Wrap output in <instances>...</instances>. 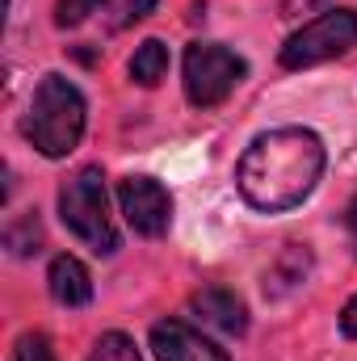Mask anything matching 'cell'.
<instances>
[{"label":"cell","mask_w":357,"mask_h":361,"mask_svg":"<svg viewBox=\"0 0 357 361\" xmlns=\"http://www.w3.org/2000/svg\"><path fill=\"white\" fill-rule=\"evenodd\" d=\"M244 59L219 42H193L185 51V97L202 109L227 101L231 89L244 80Z\"/></svg>","instance_id":"cell-5"},{"label":"cell","mask_w":357,"mask_h":361,"mask_svg":"<svg viewBox=\"0 0 357 361\" xmlns=\"http://www.w3.org/2000/svg\"><path fill=\"white\" fill-rule=\"evenodd\" d=\"M97 4H105V0H59L55 4V21L63 30H72V25L89 21V13H97Z\"/></svg>","instance_id":"cell-14"},{"label":"cell","mask_w":357,"mask_h":361,"mask_svg":"<svg viewBox=\"0 0 357 361\" xmlns=\"http://www.w3.org/2000/svg\"><path fill=\"white\" fill-rule=\"evenodd\" d=\"M47 281H51L55 302H63V307H85V302L92 298V277L76 257H55Z\"/></svg>","instance_id":"cell-9"},{"label":"cell","mask_w":357,"mask_h":361,"mask_svg":"<svg viewBox=\"0 0 357 361\" xmlns=\"http://www.w3.org/2000/svg\"><path fill=\"white\" fill-rule=\"evenodd\" d=\"M89 361H139V349H135L131 336H122V332H105V336L92 345Z\"/></svg>","instance_id":"cell-12"},{"label":"cell","mask_w":357,"mask_h":361,"mask_svg":"<svg viewBox=\"0 0 357 361\" xmlns=\"http://www.w3.org/2000/svg\"><path fill=\"white\" fill-rule=\"evenodd\" d=\"M341 328H345V336H357V298H349V307L341 311Z\"/></svg>","instance_id":"cell-17"},{"label":"cell","mask_w":357,"mask_h":361,"mask_svg":"<svg viewBox=\"0 0 357 361\" xmlns=\"http://www.w3.org/2000/svg\"><path fill=\"white\" fill-rule=\"evenodd\" d=\"M307 269H311V252L307 248H298V244H290V252L273 265V273H269V281H265V294H286V290H294L303 277H307Z\"/></svg>","instance_id":"cell-10"},{"label":"cell","mask_w":357,"mask_h":361,"mask_svg":"<svg viewBox=\"0 0 357 361\" xmlns=\"http://www.w3.org/2000/svg\"><path fill=\"white\" fill-rule=\"evenodd\" d=\"M25 135L42 156H51V160L68 156L85 135L80 89L63 76H42V85L34 89V101H30V114H25Z\"/></svg>","instance_id":"cell-2"},{"label":"cell","mask_w":357,"mask_h":361,"mask_svg":"<svg viewBox=\"0 0 357 361\" xmlns=\"http://www.w3.org/2000/svg\"><path fill=\"white\" fill-rule=\"evenodd\" d=\"M320 177H324V143L315 130H303V126L257 135L236 169V185L244 202L269 214L298 206Z\"/></svg>","instance_id":"cell-1"},{"label":"cell","mask_w":357,"mask_h":361,"mask_svg":"<svg viewBox=\"0 0 357 361\" xmlns=\"http://www.w3.org/2000/svg\"><path fill=\"white\" fill-rule=\"evenodd\" d=\"M118 202L139 235H164L173 223V197L156 177H126L118 185Z\"/></svg>","instance_id":"cell-6"},{"label":"cell","mask_w":357,"mask_h":361,"mask_svg":"<svg viewBox=\"0 0 357 361\" xmlns=\"http://www.w3.org/2000/svg\"><path fill=\"white\" fill-rule=\"evenodd\" d=\"M345 227H349V235H353V248H357V197L349 202V210H345Z\"/></svg>","instance_id":"cell-18"},{"label":"cell","mask_w":357,"mask_h":361,"mask_svg":"<svg viewBox=\"0 0 357 361\" xmlns=\"http://www.w3.org/2000/svg\"><path fill=\"white\" fill-rule=\"evenodd\" d=\"M156 8V0H126V21H139Z\"/></svg>","instance_id":"cell-16"},{"label":"cell","mask_w":357,"mask_h":361,"mask_svg":"<svg viewBox=\"0 0 357 361\" xmlns=\"http://www.w3.org/2000/svg\"><path fill=\"white\" fill-rule=\"evenodd\" d=\"M8 248L17 252V257H30V252H38V244H42V227H38V219L34 214H25L21 219V227H8Z\"/></svg>","instance_id":"cell-13"},{"label":"cell","mask_w":357,"mask_h":361,"mask_svg":"<svg viewBox=\"0 0 357 361\" xmlns=\"http://www.w3.org/2000/svg\"><path fill=\"white\" fill-rule=\"evenodd\" d=\"M357 47V8H328L324 17L307 21L282 47V68H315L324 59L345 55Z\"/></svg>","instance_id":"cell-4"},{"label":"cell","mask_w":357,"mask_h":361,"mask_svg":"<svg viewBox=\"0 0 357 361\" xmlns=\"http://www.w3.org/2000/svg\"><path fill=\"white\" fill-rule=\"evenodd\" d=\"M13 361H55V353H51V341H47V336H38V332H25V336L17 341V353H13Z\"/></svg>","instance_id":"cell-15"},{"label":"cell","mask_w":357,"mask_h":361,"mask_svg":"<svg viewBox=\"0 0 357 361\" xmlns=\"http://www.w3.org/2000/svg\"><path fill=\"white\" fill-rule=\"evenodd\" d=\"M152 349L160 361H227V353L219 345H210L185 319H160L152 328Z\"/></svg>","instance_id":"cell-7"},{"label":"cell","mask_w":357,"mask_h":361,"mask_svg":"<svg viewBox=\"0 0 357 361\" xmlns=\"http://www.w3.org/2000/svg\"><path fill=\"white\" fill-rule=\"evenodd\" d=\"M164 72H169V47H164L160 38H147V42L135 51V59H131V76H135L143 89H152V85L164 80Z\"/></svg>","instance_id":"cell-11"},{"label":"cell","mask_w":357,"mask_h":361,"mask_svg":"<svg viewBox=\"0 0 357 361\" xmlns=\"http://www.w3.org/2000/svg\"><path fill=\"white\" fill-rule=\"evenodd\" d=\"M59 214L72 235H80L97 257H109L118 248V231L109 219V197L101 169H80L76 177L59 189Z\"/></svg>","instance_id":"cell-3"},{"label":"cell","mask_w":357,"mask_h":361,"mask_svg":"<svg viewBox=\"0 0 357 361\" xmlns=\"http://www.w3.org/2000/svg\"><path fill=\"white\" fill-rule=\"evenodd\" d=\"M189 311H193L206 328L227 332V336H244V328H248V307H244L231 290H223V286L198 290V294L189 298Z\"/></svg>","instance_id":"cell-8"}]
</instances>
